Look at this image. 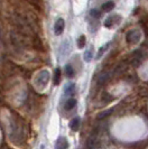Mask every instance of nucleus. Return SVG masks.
<instances>
[{"instance_id": "ddd939ff", "label": "nucleus", "mask_w": 148, "mask_h": 149, "mask_svg": "<svg viewBox=\"0 0 148 149\" xmlns=\"http://www.w3.org/2000/svg\"><path fill=\"white\" fill-rule=\"evenodd\" d=\"M113 8H114V2L113 1H107L102 6V9H103L104 11H111Z\"/></svg>"}, {"instance_id": "1a4fd4ad", "label": "nucleus", "mask_w": 148, "mask_h": 149, "mask_svg": "<svg viewBox=\"0 0 148 149\" xmlns=\"http://www.w3.org/2000/svg\"><path fill=\"white\" fill-rule=\"evenodd\" d=\"M70 128L73 130V131H77L80 129V119L79 118H74L71 123H70Z\"/></svg>"}, {"instance_id": "39448f33", "label": "nucleus", "mask_w": 148, "mask_h": 149, "mask_svg": "<svg viewBox=\"0 0 148 149\" xmlns=\"http://www.w3.org/2000/svg\"><path fill=\"white\" fill-rule=\"evenodd\" d=\"M74 92H75V84L74 83H67L64 88V94L67 97H72L74 95Z\"/></svg>"}, {"instance_id": "6e6552de", "label": "nucleus", "mask_w": 148, "mask_h": 149, "mask_svg": "<svg viewBox=\"0 0 148 149\" xmlns=\"http://www.w3.org/2000/svg\"><path fill=\"white\" fill-rule=\"evenodd\" d=\"M64 71H65V75L68 79H73L74 76H75V71H74L73 66L71 64H67L65 68H64Z\"/></svg>"}, {"instance_id": "9d476101", "label": "nucleus", "mask_w": 148, "mask_h": 149, "mask_svg": "<svg viewBox=\"0 0 148 149\" xmlns=\"http://www.w3.org/2000/svg\"><path fill=\"white\" fill-rule=\"evenodd\" d=\"M61 77H62V71L59 68L55 70V74H54V83L55 85H59L61 82Z\"/></svg>"}, {"instance_id": "4468645a", "label": "nucleus", "mask_w": 148, "mask_h": 149, "mask_svg": "<svg viewBox=\"0 0 148 149\" xmlns=\"http://www.w3.org/2000/svg\"><path fill=\"white\" fill-rule=\"evenodd\" d=\"M85 46V36L84 35H81L79 39H77V47L79 48H83Z\"/></svg>"}, {"instance_id": "f8f14e48", "label": "nucleus", "mask_w": 148, "mask_h": 149, "mask_svg": "<svg viewBox=\"0 0 148 149\" xmlns=\"http://www.w3.org/2000/svg\"><path fill=\"white\" fill-rule=\"evenodd\" d=\"M92 58H93V47H91L90 49L85 51V53H84V61L85 62H90Z\"/></svg>"}, {"instance_id": "0eeeda50", "label": "nucleus", "mask_w": 148, "mask_h": 149, "mask_svg": "<svg viewBox=\"0 0 148 149\" xmlns=\"http://www.w3.org/2000/svg\"><path fill=\"white\" fill-rule=\"evenodd\" d=\"M75 105H76V100L74 97H68L66 100V102H65V104H64V108H65V110L70 111V110L74 109Z\"/></svg>"}, {"instance_id": "423d86ee", "label": "nucleus", "mask_w": 148, "mask_h": 149, "mask_svg": "<svg viewBox=\"0 0 148 149\" xmlns=\"http://www.w3.org/2000/svg\"><path fill=\"white\" fill-rule=\"evenodd\" d=\"M68 148V142L67 140L62 137V138H59V140L56 141V146H55V149H67Z\"/></svg>"}, {"instance_id": "f03ea898", "label": "nucleus", "mask_w": 148, "mask_h": 149, "mask_svg": "<svg viewBox=\"0 0 148 149\" xmlns=\"http://www.w3.org/2000/svg\"><path fill=\"white\" fill-rule=\"evenodd\" d=\"M46 73H47V71L44 70V71H42L39 74L37 75V77L35 79V84H36L39 89L45 88L46 84H47V82H48V80H50V74H47L44 77V75L46 74Z\"/></svg>"}, {"instance_id": "f257e3e1", "label": "nucleus", "mask_w": 148, "mask_h": 149, "mask_svg": "<svg viewBox=\"0 0 148 149\" xmlns=\"http://www.w3.org/2000/svg\"><path fill=\"white\" fill-rule=\"evenodd\" d=\"M141 38V33L138 29H131L127 33L126 39L129 44H137Z\"/></svg>"}, {"instance_id": "9b49d317", "label": "nucleus", "mask_w": 148, "mask_h": 149, "mask_svg": "<svg viewBox=\"0 0 148 149\" xmlns=\"http://www.w3.org/2000/svg\"><path fill=\"white\" fill-rule=\"evenodd\" d=\"M109 46H110V43H107V44H104L100 49H99V52L96 54V58H101L102 57V55L104 54V52H107L108 51V48H109Z\"/></svg>"}, {"instance_id": "2eb2a0df", "label": "nucleus", "mask_w": 148, "mask_h": 149, "mask_svg": "<svg viewBox=\"0 0 148 149\" xmlns=\"http://www.w3.org/2000/svg\"><path fill=\"white\" fill-rule=\"evenodd\" d=\"M90 16H91L92 18L99 19V18H100V16H101V13H100V11H98L96 9H91V10H90Z\"/></svg>"}, {"instance_id": "20e7f679", "label": "nucleus", "mask_w": 148, "mask_h": 149, "mask_svg": "<svg viewBox=\"0 0 148 149\" xmlns=\"http://www.w3.org/2000/svg\"><path fill=\"white\" fill-rule=\"evenodd\" d=\"M120 20H121V17L118 15L109 16V17L107 18V20L104 22V26L108 27V28H111V27H113L114 25H118L119 22H120Z\"/></svg>"}, {"instance_id": "7ed1b4c3", "label": "nucleus", "mask_w": 148, "mask_h": 149, "mask_svg": "<svg viewBox=\"0 0 148 149\" xmlns=\"http://www.w3.org/2000/svg\"><path fill=\"white\" fill-rule=\"evenodd\" d=\"M64 28H65V22L63 18H59L56 22H55V25H54V33L56 36H59L63 34L64 31Z\"/></svg>"}]
</instances>
